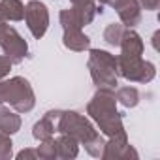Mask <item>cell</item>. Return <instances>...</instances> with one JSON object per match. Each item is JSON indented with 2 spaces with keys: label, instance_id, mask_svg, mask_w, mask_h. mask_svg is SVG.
<instances>
[{
  "label": "cell",
  "instance_id": "obj_7",
  "mask_svg": "<svg viewBox=\"0 0 160 160\" xmlns=\"http://www.w3.org/2000/svg\"><path fill=\"white\" fill-rule=\"evenodd\" d=\"M25 21L27 27L30 30V34L40 40L45 36L47 28H49V10L43 2L40 0H30V2L25 6Z\"/></svg>",
  "mask_w": 160,
  "mask_h": 160
},
{
  "label": "cell",
  "instance_id": "obj_9",
  "mask_svg": "<svg viewBox=\"0 0 160 160\" xmlns=\"http://www.w3.org/2000/svg\"><path fill=\"white\" fill-rule=\"evenodd\" d=\"M109 6L117 10L119 19L126 28H134L141 23V8L136 0H111Z\"/></svg>",
  "mask_w": 160,
  "mask_h": 160
},
{
  "label": "cell",
  "instance_id": "obj_24",
  "mask_svg": "<svg viewBox=\"0 0 160 160\" xmlns=\"http://www.w3.org/2000/svg\"><path fill=\"white\" fill-rule=\"evenodd\" d=\"M6 25H8V23H6V21H2V19H0V32H2V28H4V27H6Z\"/></svg>",
  "mask_w": 160,
  "mask_h": 160
},
{
  "label": "cell",
  "instance_id": "obj_3",
  "mask_svg": "<svg viewBox=\"0 0 160 160\" xmlns=\"http://www.w3.org/2000/svg\"><path fill=\"white\" fill-rule=\"evenodd\" d=\"M0 104H10L17 113H28L36 106V94L28 79L15 75L10 79H0Z\"/></svg>",
  "mask_w": 160,
  "mask_h": 160
},
{
  "label": "cell",
  "instance_id": "obj_23",
  "mask_svg": "<svg viewBox=\"0 0 160 160\" xmlns=\"http://www.w3.org/2000/svg\"><path fill=\"white\" fill-rule=\"evenodd\" d=\"M72 2V6H75V4H89V2H96V0H70Z\"/></svg>",
  "mask_w": 160,
  "mask_h": 160
},
{
  "label": "cell",
  "instance_id": "obj_21",
  "mask_svg": "<svg viewBox=\"0 0 160 160\" xmlns=\"http://www.w3.org/2000/svg\"><path fill=\"white\" fill-rule=\"evenodd\" d=\"M136 2H138L139 8L145 10V12H154V10H158V6H160V0H136Z\"/></svg>",
  "mask_w": 160,
  "mask_h": 160
},
{
  "label": "cell",
  "instance_id": "obj_15",
  "mask_svg": "<svg viewBox=\"0 0 160 160\" xmlns=\"http://www.w3.org/2000/svg\"><path fill=\"white\" fill-rule=\"evenodd\" d=\"M117 104L124 106V108H136L139 104V91L136 87H121L115 92Z\"/></svg>",
  "mask_w": 160,
  "mask_h": 160
},
{
  "label": "cell",
  "instance_id": "obj_1",
  "mask_svg": "<svg viewBox=\"0 0 160 160\" xmlns=\"http://www.w3.org/2000/svg\"><path fill=\"white\" fill-rule=\"evenodd\" d=\"M87 115L96 122L100 132L108 138H124L126 130L122 117L117 111V98L111 89H98L87 104Z\"/></svg>",
  "mask_w": 160,
  "mask_h": 160
},
{
  "label": "cell",
  "instance_id": "obj_18",
  "mask_svg": "<svg viewBox=\"0 0 160 160\" xmlns=\"http://www.w3.org/2000/svg\"><path fill=\"white\" fill-rule=\"evenodd\" d=\"M36 152H38V158H42V160H55V158H57L55 138H49V139H45V141H40Z\"/></svg>",
  "mask_w": 160,
  "mask_h": 160
},
{
  "label": "cell",
  "instance_id": "obj_4",
  "mask_svg": "<svg viewBox=\"0 0 160 160\" xmlns=\"http://www.w3.org/2000/svg\"><path fill=\"white\" fill-rule=\"evenodd\" d=\"M87 68L96 89H115L119 85L117 57L104 49H91Z\"/></svg>",
  "mask_w": 160,
  "mask_h": 160
},
{
  "label": "cell",
  "instance_id": "obj_20",
  "mask_svg": "<svg viewBox=\"0 0 160 160\" xmlns=\"http://www.w3.org/2000/svg\"><path fill=\"white\" fill-rule=\"evenodd\" d=\"M12 66H13V62H12L6 55H0V79H4V77L10 73Z\"/></svg>",
  "mask_w": 160,
  "mask_h": 160
},
{
  "label": "cell",
  "instance_id": "obj_25",
  "mask_svg": "<svg viewBox=\"0 0 160 160\" xmlns=\"http://www.w3.org/2000/svg\"><path fill=\"white\" fill-rule=\"evenodd\" d=\"M111 0H100V4H109Z\"/></svg>",
  "mask_w": 160,
  "mask_h": 160
},
{
  "label": "cell",
  "instance_id": "obj_12",
  "mask_svg": "<svg viewBox=\"0 0 160 160\" xmlns=\"http://www.w3.org/2000/svg\"><path fill=\"white\" fill-rule=\"evenodd\" d=\"M0 19L2 21H23L25 19V4L21 0H0Z\"/></svg>",
  "mask_w": 160,
  "mask_h": 160
},
{
  "label": "cell",
  "instance_id": "obj_5",
  "mask_svg": "<svg viewBox=\"0 0 160 160\" xmlns=\"http://www.w3.org/2000/svg\"><path fill=\"white\" fill-rule=\"evenodd\" d=\"M117 72L132 83H151L156 75V68L152 62L143 60L141 55H122V53L117 57Z\"/></svg>",
  "mask_w": 160,
  "mask_h": 160
},
{
  "label": "cell",
  "instance_id": "obj_19",
  "mask_svg": "<svg viewBox=\"0 0 160 160\" xmlns=\"http://www.w3.org/2000/svg\"><path fill=\"white\" fill-rule=\"evenodd\" d=\"M13 156V141L8 134L0 132V160H6Z\"/></svg>",
  "mask_w": 160,
  "mask_h": 160
},
{
  "label": "cell",
  "instance_id": "obj_13",
  "mask_svg": "<svg viewBox=\"0 0 160 160\" xmlns=\"http://www.w3.org/2000/svg\"><path fill=\"white\" fill-rule=\"evenodd\" d=\"M55 145H57V158H62V160H72L79 152V143L66 134H58V138L55 139Z\"/></svg>",
  "mask_w": 160,
  "mask_h": 160
},
{
  "label": "cell",
  "instance_id": "obj_22",
  "mask_svg": "<svg viewBox=\"0 0 160 160\" xmlns=\"http://www.w3.org/2000/svg\"><path fill=\"white\" fill-rule=\"evenodd\" d=\"M15 158L17 160H36L38 152H36V149H23V151H19L15 154Z\"/></svg>",
  "mask_w": 160,
  "mask_h": 160
},
{
  "label": "cell",
  "instance_id": "obj_17",
  "mask_svg": "<svg viewBox=\"0 0 160 160\" xmlns=\"http://www.w3.org/2000/svg\"><path fill=\"white\" fill-rule=\"evenodd\" d=\"M58 21H60V25H62V30H68V28H83L81 19H79L77 12H75L73 8L62 10L60 15H58Z\"/></svg>",
  "mask_w": 160,
  "mask_h": 160
},
{
  "label": "cell",
  "instance_id": "obj_8",
  "mask_svg": "<svg viewBox=\"0 0 160 160\" xmlns=\"http://www.w3.org/2000/svg\"><path fill=\"white\" fill-rule=\"evenodd\" d=\"M102 158H106V160H138L139 154L128 143V138L124 136V138H109V141H106V145H104Z\"/></svg>",
  "mask_w": 160,
  "mask_h": 160
},
{
  "label": "cell",
  "instance_id": "obj_16",
  "mask_svg": "<svg viewBox=\"0 0 160 160\" xmlns=\"http://www.w3.org/2000/svg\"><path fill=\"white\" fill-rule=\"evenodd\" d=\"M126 27L121 25V23H109L104 30V42L111 47H119L121 40H122V34H124Z\"/></svg>",
  "mask_w": 160,
  "mask_h": 160
},
{
  "label": "cell",
  "instance_id": "obj_11",
  "mask_svg": "<svg viewBox=\"0 0 160 160\" xmlns=\"http://www.w3.org/2000/svg\"><path fill=\"white\" fill-rule=\"evenodd\" d=\"M62 43H64V47L70 49V51L81 53V51H85V49L91 47V38H89L81 28H68V30H64Z\"/></svg>",
  "mask_w": 160,
  "mask_h": 160
},
{
  "label": "cell",
  "instance_id": "obj_14",
  "mask_svg": "<svg viewBox=\"0 0 160 160\" xmlns=\"http://www.w3.org/2000/svg\"><path fill=\"white\" fill-rule=\"evenodd\" d=\"M19 130H21V117L17 115V111L0 106V132L12 136V134H17Z\"/></svg>",
  "mask_w": 160,
  "mask_h": 160
},
{
  "label": "cell",
  "instance_id": "obj_6",
  "mask_svg": "<svg viewBox=\"0 0 160 160\" xmlns=\"http://www.w3.org/2000/svg\"><path fill=\"white\" fill-rule=\"evenodd\" d=\"M0 47H2L4 55L13 62V64H19L27 58L28 55V43L27 40L10 25H6L0 32Z\"/></svg>",
  "mask_w": 160,
  "mask_h": 160
},
{
  "label": "cell",
  "instance_id": "obj_10",
  "mask_svg": "<svg viewBox=\"0 0 160 160\" xmlns=\"http://www.w3.org/2000/svg\"><path fill=\"white\" fill-rule=\"evenodd\" d=\"M62 111L60 109H51L47 111L34 126H32V136L36 141H45L49 138L55 136L57 132V124H58V119H60Z\"/></svg>",
  "mask_w": 160,
  "mask_h": 160
},
{
  "label": "cell",
  "instance_id": "obj_2",
  "mask_svg": "<svg viewBox=\"0 0 160 160\" xmlns=\"http://www.w3.org/2000/svg\"><path fill=\"white\" fill-rule=\"evenodd\" d=\"M57 134L72 136L79 145L85 147V151L91 156L102 158V151H104L106 141L85 115L77 113V111H62L58 124H57Z\"/></svg>",
  "mask_w": 160,
  "mask_h": 160
}]
</instances>
